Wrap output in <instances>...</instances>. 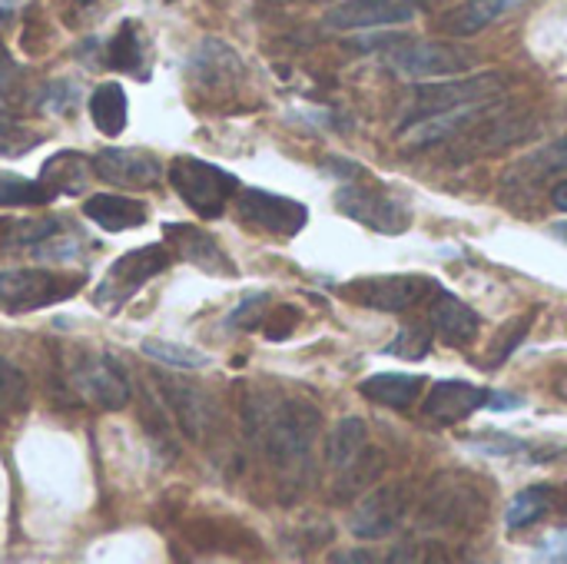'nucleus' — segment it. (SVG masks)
<instances>
[{
	"instance_id": "f257e3e1",
	"label": "nucleus",
	"mask_w": 567,
	"mask_h": 564,
	"mask_svg": "<svg viewBox=\"0 0 567 564\" xmlns=\"http://www.w3.org/2000/svg\"><path fill=\"white\" fill-rule=\"evenodd\" d=\"M243 425L282 479H302L312 469V449L322 432V416L312 402L252 389L243 399Z\"/></svg>"
},
{
	"instance_id": "f03ea898",
	"label": "nucleus",
	"mask_w": 567,
	"mask_h": 564,
	"mask_svg": "<svg viewBox=\"0 0 567 564\" xmlns=\"http://www.w3.org/2000/svg\"><path fill=\"white\" fill-rule=\"evenodd\" d=\"M326 462L329 469L336 472L339 479V495H359L365 492L375 479H379V469L385 465L382 452L372 449L369 442V429L362 419L349 416L342 419L332 432H329V442H326Z\"/></svg>"
},
{
	"instance_id": "7ed1b4c3",
	"label": "nucleus",
	"mask_w": 567,
	"mask_h": 564,
	"mask_svg": "<svg viewBox=\"0 0 567 564\" xmlns=\"http://www.w3.org/2000/svg\"><path fill=\"white\" fill-rule=\"evenodd\" d=\"M169 186L203 219H219L239 193V180L206 160L179 156L169 163Z\"/></svg>"
},
{
	"instance_id": "20e7f679",
	"label": "nucleus",
	"mask_w": 567,
	"mask_h": 564,
	"mask_svg": "<svg viewBox=\"0 0 567 564\" xmlns=\"http://www.w3.org/2000/svg\"><path fill=\"white\" fill-rule=\"evenodd\" d=\"M176 253L169 243H153V246H140L133 253H123L103 276V283L93 293L96 309L103 312H120L153 276L166 273L173 266Z\"/></svg>"
},
{
	"instance_id": "39448f33",
	"label": "nucleus",
	"mask_w": 567,
	"mask_h": 564,
	"mask_svg": "<svg viewBox=\"0 0 567 564\" xmlns=\"http://www.w3.org/2000/svg\"><path fill=\"white\" fill-rule=\"evenodd\" d=\"M508 90V80L502 73H475L462 80H445V83H419L412 90V103L405 110V123H419L435 113L475 106V103H498Z\"/></svg>"
},
{
	"instance_id": "423d86ee",
	"label": "nucleus",
	"mask_w": 567,
	"mask_h": 564,
	"mask_svg": "<svg viewBox=\"0 0 567 564\" xmlns=\"http://www.w3.org/2000/svg\"><path fill=\"white\" fill-rule=\"evenodd\" d=\"M83 289L80 276H63L53 269H3L0 273V309L7 316L37 312L73 299Z\"/></svg>"
},
{
	"instance_id": "0eeeda50",
	"label": "nucleus",
	"mask_w": 567,
	"mask_h": 564,
	"mask_svg": "<svg viewBox=\"0 0 567 564\" xmlns=\"http://www.w3.org/2000/svg\"><path fill=\"white\" fill-rule=\"evenodd\" d=\"M342 299L372 309V312H409L422 302H432L439 283L432 276H365L352 279L342 289Z\"/></svg>"
},
{
	"instance_id": "6e6552de",
	"label": "nucleus",
	"mask_w": 567,
	"mask_h": 564,
	"mask_svg": "<svg viewBox=\"0 0 567 564\" xmlns=\"http://www.w3.org/2000/svg\"><path fill=\"white\" fill-rule=\"evenodd\" d=\"M336 206L342 216L355 219L359 226L382 233V236H402L412 226V209L405 199L392 196L389 189L349 183L336 193Z\"/></svg>"
},
{
	"instance_id": "1a4fd4ad",
	"label": "nucleus",
	"mask_w": 567,
	"mask_h": 564,
	"mask_svg": "<svg viewBox=\"0 0 567 564\" xmlns=\"http://www.w3.org/2000/svg\"><path fill=\"white\" fill-rule=\"evenodd\" d=\"M156 386H159V396H163L166 409L173 412L179 432L189 442L206 445L216 435V429H219V406H216V399L203 386L183 382V379L163 376V372H156Z\"/></svg>"
},
{
	"instance_id": "9d476101",
	"label": "nucleus",
	"mask_w": 567,
	"mask_h": 564,
	"mask_svg": "<svg viewBox=\"0 0 567 564\" xmlns=\"http://www.w3.org/2000/svg\"><path fill=\"white\" fill-rule=\"evenodd\" d=\"M389 66L399 76L409 80H435V76H455L475 66V53L465 47L439 43V40H415V43H399L389 57Z\"/></svg>"
},
{
	"instance_id": "9b49d317",
	"label": "nucleus",
	"mask_w": 567,
	"mask_h": 564,
	"mask_svg": "<svg viewBox=\"0 0 567 564\" xmlns=\"http://www.w3.org/2000/svg\"><path fill=\"white\" fill-rule=\"evenodd\" d=\"M236 213L239 219L256 229V233H272V236H296L309 223V209L299 199L269 193V189H243L236 193Z\"/></svg>"
},
{
	"instance_id": "f8f14e48",
	"label": "nucleus",
	"mask_w": 567,
	"mask_h": 564,
	"mask_svg": "<svg viewBox=\"0 0 567 564\" xmlns=\"http://www.w3.org/2000/svg\"><path fill=\"white\" fill-rule=\"evenodd\" d=\"M70 386H73V392H80L83 399H90L93 406H100L106 412L126 409L130 396H133L123 369L110 356H96V352H80L70 362Z\"/></svg>"
},
{
	"instance_id": "ddd939ff",
	"label": "nucleus",
	"mask_w": 567,
	"mask_h": 564,
	"mask_svg": "<svg viewBox=\"0 0 567 564\" xmlns=\"http://www.w3.org/2000/svg\"><path fill=\"white\" fill-rule=\"evenodd\" d=\"M409 502H412V489L405 482H395V485H382L375 492H369L355 512H352V535L362 539V542H379V539H389L409 515Z\"/></svg>"
},
{
	"instance_id": "4468645a",
	"label": "nucleus",
	"mask_w": 567,
	"mask_h": 564,
	"mask_svg": "<svg viewBox=\"0 0 567 564\" xmlns=\"http://www.w3.org/2000/svg\"><path fill=\"white\" fill-rule=\"evenodd\" d=\"M425 13V0H342L329 7V30H375L409 23Z\"/></svg>"
},
{
	"instance_id": "2eb2a0df",
	"label": "nucleus",
	"mask_w": 567,
	"mask_h": 564,
	"mask_svg": "<svg viewBox=\"0 0 567 564\" xmlns=\"http://www.w3.org/2000/svg\"><path fill=\"white\" fill-rule=\"evenodd\" d=\"M189 80L203 93H233L246 80V63L226 40L206 37L189 57Z\"/></svg>"
},
{
	"instance_id": "dca6fc26",
	"label": "nucleus",
	"mask_w": 567,
	"mask_h": 564,
	"mask_svg": "<svg viewBox=\"0 0 567 564\" xmlns=\"http://www.w3.org/2000/svg\"><path fill=\"white\" fill-rule=\"evenodd\" d=\"M492 392L495 389H478L472 382H458V379H449V382H435L425 396V406H422V419L435 429H449V425H458L465 422L468 416H475L478 409H488L492 406Z\"/></svg>"
},
{
	"instance_id": "f3484780",
	"label": "nucleus",
	"mask_w": 567,
	"mask_h": 564,
	"mask_svg": "<svg viewBox=\"0 0 567 564\" xmlns=\"http://www.w3.org/2000/svg\"><path fill=\"white\" fill-rule=\"evenodd\" d=\"M96 176H103L113 186L123 189H150L163 176V163L150 150H126V146H110L93 156Z\"/></svg>"
},
{
	"instance_id": "a211bd4d",
	"label": "nucleus",
	"mask_w": 567,
	"mask_h": 564,
	"mask_svg": "<svg viewBox=\"0 0 567 564\" xmlns=\"http://www.w3.org/2000/svg\"><path fill=\"white\" fill-rule=\"evenodd\" d=\"M163 239L173 246L176 259H186L193 263L196 269L209 273V276H236V263L226 256V249L216 243V236H209L206 229L199 226H189V223H166L163 226Z\"/></svg>"
},
{
	"instance_id": "6ab92c4d",
	"label": "nucleus",
	"mask_w": 567,
	"mask_h": 564,
	"mask_svg": "<svg viewBox=\"0 0 567 564\" xmlns=\"http://www.w3.org/2000/svg\"><path fill=\"white\" fill-rule=\"evenodd\" d=\"M429 319H432V329L439 332V339H442L445 346H455V349L472 346V342L478 339V332H482L478 312H475L468 302H462L458 296L445 293V289H439V293L432 296Z\"/></svg>"
},
{
	"instance_id": "aec40b11",
	"label": "nucleus",
	"mask_w": 567,
	"mask_h": 564,
	"mask_svg": "<svg viewBox=\"0 0 567 564\" xmlns=\"http://www.w3.org/2000/svg\"><path fill=\"white\" fill-rule=\"evenodd\" d=\"M551 515H567V485L545 482V485H532L515 495V502L508 505L505 525H508V532H522Z\"/></svg>"
},
{
	"instance_id": "412c9836",
	"label": "nucleus",
	"mask_w": 567,
	"mask_h": 564,
	"mask_svg": "<svg viewBox=\"0 0 567 564\" xmlns=\"http://www.w3.org/2000/svg\"><path fill=\"white\" fill-rule=\"evenodd\" d=\"M425 386H429V379L415 376V372H379V376L362 379L359 392L382 409L409 412L425 396Z\"/></svg>"
},
{
	"instance_id": "4be33fe9",
	"label": "nucleus",
	"mask_w": 567,
	"mask_h": 564,
	"mask_svg": "<svg viewBox=\"0 0 567 564\" xmlns=\"http://www.w3.org/2000/svg\"><path fill=\"white\" fill-rule=\"evenodd\" d=\"M83 216L90 223H96L100 229H106V233H126V229H140L150 219V209L140 199L116 196V193H100V196H90L83 203Z\"/></svg>"
},
{
	"instance_id": "5701e85b",
	"label": "nucleus",
	"mask_w": 567,
	"mask_h": 564,
	"mask_svg": "<svg viewBox=\"0 0 567 564\" xmlns=\"http://www.w3.org/2000/svg\"><path fill=\"white\" fill-rule=\"evenodd\" d=\"M40 180L50 186L53 196H76L93 180V160L76 150H60L43 163Z\"/></svg>"
},
{
	"instance_id": "b1692460",
	"label": "nucleus",
	"mask_w": 567,
	"mask_h": 564,
	"mask_svg": "<svg viewBox=\"0 0 567 564\" xmlns=\"http://www.w3.org/2000/svg\"><path fill=\"white\" fill-rule=\"evenodd\" d=\"M508 3L512 0H465L452 10H445L435 27L449 37H475L488 23H495L508 10Z\"/></svg>"
},
{
	"instance_id": "393cba45",
	"label": "nucleus",
	"mask_w": 567,
	"mask_h": 564,
	"mask_svg": "<svg viewBox=\"0 0 567 564\" xmlns=\"http://www.w3.org/2000/svg\"><path fill=\"white\" fill-rule=\"evenodd\" d=\"M475 512H478V492H468L455 479H445V485L435 489L425 502L429 525H462Z\"/></svg>"
},
{
	"instance_id": "a878e982",
	"label": "nucleus",
	"mask_w": 567,
	"mask_h": 564,
	"mask_svg": "<svg viewBox=\"0 0 567 564\" xmlns=\"http://www.w3.org/2000/svg\"><path fill=\"white\" fill-rule=\"evenodd\" d=\"M143 57H146V47H143L140 23L126 20V23H120V30L106 40V47H103V53H100V63L110 66V70H120V73H136V70H143Z\"/></svg>"
},
{
	"instance_id": "bb28decb",
	"label": "nucleus",
	"mask_w": 567,
	"mask_h": 564,
	"mask_svg": "<svg viewBox=\"0 0 567 564\" xmlns=\"http://www.w3.org/2000/svg\"><path fill=\"white\" fill-rule=\"evenodd\" d=\"M90 116L103 136H120L126 126V93L120 83L106 80L90 96Z\"/></svg>"
},
{
	"instance_id": "cd10ccee",
	"label": "nucleus",
	"mask_w": 567,
	"mask_h": 564,
	"mask_svg": "<svg viewBox=\"0 0 567 564\" xmlns=\"http://www.w3.org/2000/svg\"><path fill=\"white\" fill-rule=\"evenodd\" d=\"M535 319H538V306H532L528 312H522V316L508 319V322L492 336V346H488V352H485V369H498V366H505V362L515 356V349L528 339V332H532Z\"/></svg>"
},
{
	"instance_id": "c85d7f7f",
	"label": "nucleus",
	"mask_w": 567,
	"mask_h": 564,
	"mask_svg": "<svg viewBox=\"0 0 567 564\" xmlns=\"http://www.w3.org/2000/svg\"><path fill=\"white\" fill-rule=\"evenodd\" d=\"M140 349H143L146 359H153V362H159V366H169V369H186V372H193V369L209 366V356H206V352H199V349H193V346L166 342V339H146Z\"/></svg>"
},
{
	"instance_id": "c756f323",
	"label": "nucleus",
	"mask_w": 567,
	"mask_h": 564,
	"mask_svg": "<svg viewBox=\"0 0 567 564\" xmlns=\"http://www.w3.org/2000/svg\"><path fill=\"white\" fill-rule=\"evenodd\" d=\"M56 196L43 180H23L17 173H0V206H47Z\"/></svg>"
},
{
	"instance_id": "7c9ffc66",
	"label": "nucleus",
	"mask_w": 567,
	"mask_h": 564,
	"mask_svg": "<svg viewBox=\"0 0 567 564\" xmlns=\"http://www.w3.org/2000/svg\"><path fill=\"white\" fill-rule=\"evenodd\" d=\"M30 402V382L27 376L0 356V416H20Z\"/></svg>"
},
{
	"instance_id": "2f4dec72",
	"label": "nucleus",
	"mask_w": 567,
	"mask_h": 564,
	"mask_svg": "<svg viewBox=\"0 0 567 564\" xmlns=\"http://www.w3.org/2000/svg\"><path fill=\"white\" fill-rule=\"evenodd\" d=\"M385 352H389V356H399V359H409V362H419V359H425V356L432 352V332H429L425 326L412 322V326H405V329L385 346Z\"/></svg>"
},
{
	"instance_id": "473e14b6",
	"label": "nucleus",
	"mask_w": 567,
	"mask_h": 564,
	"mask_svg": "<svg viewBox=\"0 0 567 564\" xmlns=\"http://www.w3.org/2000/svg\"><path fill=\"white\" fill-rule=\"evenodd\" d=\"M43 143V133L27 130L20 123H0V156H23Z\"/></svg>"
},
{
	"instance_id": "72a5a7b5",
	"label": "nucleus",
	"mask_w": 567,
	"mask_h": 564,
	"mask_svg": "<svg viewBox=\"0 0 567 564\" xmlns=\"http://www.w3.org/2000/svg\"><path fill=\"white\" fill-rule=\"evenodd\" d=\"M525 166H532L542 180L545 176H561V173H567V133L558 136L555 143H548L545 150H538L532 160H525Z\"/></svg>"
},
{
	"instance_id": "f704fd0d",
	"label": "nucleus",
	"mask_w": 567,
	"mask_h": 564,
	"mask_svg": "<svg viewBox=\"0 0 567 564\" xmlns=\"http://www.w3.org/2000/svg\"><path fill=\"white\" fill-rule=\"evenodd\" d=\"M76 100H80V86L70 83V80H53L43 86V96H40V110L43 113H73L76 110Z\"/></svg>"
},
{
	"instance_id": "c9c22d12",
	"label": "nucleus",
	"mask_w": 567,
	"mask_h": 564,
	"mask_svg": "<svg viewBox=\"0 0 567 564\" xmlns=\"http://www.w3.org/2000/svg\"><path fill=\"white\" fill-rule=\"evenodd\" d=\"M269 296L266 293H252V296H246L236 309H233V316H229V326H236V329H262V322H266V316H269Z\"/></svg>"
},
{
	"instance_id": "e433bc0d",
	"label": "nucleus",
	"mask_w": 567,
	"mask_h": 564,
	"mask_svg": "<svg viewBox=\"0 0 567 564\" xmlns=\"http://www.w3.org/2000/svg\"><path fill=\"white\" fill-rule=\"evenodd\" d=\"M296 322H299V312H296L292 306L269 309V316H266V322H262V329H266V339H272V342H279V339H289V332L296 329Z\"/></svg>"
},
{
	"instance_id": "4c0bfd02",
	"label": "nucleus",
	"mask_w": 567,
	"mask_h": 564,
	"mask_svg": "<svg viewBox=\"0 0 567 564\" xmlns=\"http://www.w3.org/2000/svg\"><path fill=\"white\" fill-rule=\"evenodd\" d=\"M538 555L548 558V562H567V532H558V535L545 539L542 548H538Z\"/></svg>"
},
{
	"instance_id": "58836bf2",
	"label": "nucleus",
	"mask_w": 567,
	"mask_h": 564,
	"mask_svg": "<svg viewBox=\"0 0 567 564\" xmlns=\"http://www.w3.org/2000/svg\"><path fill=\"white\" fill-rule=\"evenodd\" d=\"M551 203H555L558 209H565L567 213V180H561V183L551 189Z\"/></svg>"
},
{
	"instance_id": "ea45409f",
	"label": "nucleus",
	"mask_w": 567,
	"mask_h": 564,
	"mask_svg": "<svg viewBox=\"0 0 567 564\" xmlns=\"http://www.w3.org/2000/svg\"><path fill=\"white\" fill-rule=\"evenodd\" d=\"M10 70H13V60H10V53L0 47V80H3V76H10Z\"/></svg>"
},
{
	"instance_id": "a19ab883",
	"label": "nucleus",
	"mask_w": 567,
	"mask_h": 564,
	"mask_svg": "<svg viewBox=\"0 0 567 564\" xmlns=\"http://www.w3.org/2000/svg\"><path fill=\"white\" fill-rule=\"evenodd\" d=\"M551 233H555V236H558L561 243H567V219H565V223H555V226H551Z\"/></svg>"
},
{
	"instance_id": "79ce46f5",
	"label": "nucleus",
	"mask_w": 567,
	"mask_h": 564,
	"mask_svg": "<svg viewBox=\"0 0 567 564\" xmlns=\"http://www.w3.org/2000/svg\"><path fill=\"white\" fill-rule=\"evenodd\" d=\"M558 396H561V399L567 402V372L561 376V379H558Z\"/></svg>"
},
{
	"instance_id": "37998d69",
	"label": "nucleus",
	"mask_w": 567,
	"mask_h": 564,
	"mask_svg": "<svg viewBox=\"0 0 567 564\" xmlns=\"http://www.w3.org/2000/svg\"><path fill=\"white\" fill-rule=\"evenodd\" d=\"M272 3H292V0H272Z\"/></svg>"
},
{
	"instance_id": "c03bdc74",
	"label": "nucleus",
	"mask_w": 567,
	"mask_h": 564,
	"mask_svg": "<svg viewBox=\"0 0 567 564\" xmlns=\"http://www.w3.org/2000/svg\"><path fill=\"white\" fill-rule=\"evenodd\" d=\"M0 113H3V100H0Z\"/></svg>"
}]
</instances>
